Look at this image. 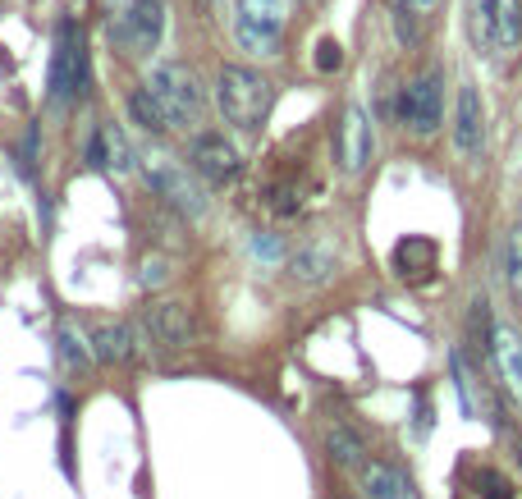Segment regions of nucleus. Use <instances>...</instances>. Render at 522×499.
Instances as JSON below:
<instances>
[{
	"label": "nucleus",
	"mask_w": 522,
	"mask_h": 499,
	"mask_svg": "<svg viewBox=\"0 0 522 499\" xmlns=\"http://www.w3.org/2000/svg\"><path fill=\"white\" fill-rule=\"evenodd\" d=\"M294 5H298V0H234V10L257 14V19H271V23H284V28H289Z\"/></svg>",
	"instance_id": "obj_23"
},
{
	"label": "nucleus",
	"mask_w": 522,
	"mask_h": 499,
	"mask_svg": "<svg viewBox=\"0 0 522 499\" xmlns=\"http://www.w3.org/2000/svg\"><path fill=\"white\" fill-rule=\"evenodd\" d=\"M271 83L248 65H220L216 74V106H220V120L234 124L239 133H257L271 115Z\"/></svg>",
	"instance_id": "obj_1"
},
{
	"label": "nucleus",
	"mask_w": 522,
	"mask_h": 499,
	"mask_svg": "<svg viewBox=\"0 0 522 499\" xmlns=\"http://www.w3.org/2000/svg\"><path fill=\"white\" fill-rule=\"evenodd\" d=\"M413 5H431V0H413Z\"/></svg>",
	"instance_id": "obj_30"
},
{
	"label": "nucleus",
	"mask_w": 522,
	"mask_h": 499,
	"mask_svg": "<svg viewBox=\"0 0 522 499\" xmlns=\"http://www.w3.org/2000/svg\"><path fill=\"white\" fill-rule=\"evenodd\" d=\"M490 362H495V371H500L504 390L522 403V339L513 335V330L495 326V335H490Z\"/></svg>",
	"instance_id": "obj_11"
},
{
	"label": "nucleus",
	"mask_w": 522,
	"mask_h": 499,
	"mask_svg": "<svg viewBox=\"0 0 522 499\" xmlns=\"http://www.w3.org/2000/svg\"><path fill=\"white\" fill-rule=\"evenodd\" d=\"M165 280V266L161 261H147V271H142V284H161Z\"/></svg>",
	"instance_id": "obj_28"
},
{
	"label": "nucleus",
	"mask_w": 522,
	"mask_h": 499,
	"mask_svg": "<svg viewBox=\"0 0 522 499\" xmlns=\"http://www.w3.org/2000/svg\"><path fill=\"white\" fill-rule=\"evenodd\" d=\"M435 243L431 239H417V234H408V239L394 248V271L403 275V280H426V275L435 271Z\"/></svg>",
	"instance_id": "obj_15"
},
{
	"label": "nucleus",
	"mask_w": 522,
	"mask_h": 499,
	"mask_svg": "<svg viewBox=\"0 0 522 499\" xmlns=\"http://www.w3.org/2000/svg\"><path fill=\"white\" fill-rule=\"evenodd\" d=\"M147 184H152L156 197H165V202H170L174 211H184V216H202V211H207V197L193 184V174H188L184 165H174L170 156H156V161L147 165Z\"/></svg>",
	"instance_id": "obj_6"
},
{
	"label": "nucleus",
	"mask_w": 522,
	"mask_h": 499,
	"mask_svg": "<svg viewBox=\"0 0 522 499\" xmlns=\"http://www.w3.org/2000/svg\"><path fill=\"white\" fill-rule=\"evenodd\" d=\"M316 69H321V74H335L339 65H344V46L335 42V37H321V42H316V60H312Z\"/></svg>",
	"instance_id": "obj_25"
},
{
	"label": "nucleus",
	"mask_w": 522,
	"mask_h": 499,
	"mask_svg": "<svg viewBox=\"0 0 522 499\" xmlns=\"http://www.w3.org/2000/svg\"><path fill=\"white\" fill-rule=\"evenodd\" d=\"M394 33H399V42H408V46H417V19H413V10H408V5H399V10H394Z\"/></svg>",
	"instance_id": "obj_26"
},
{
	"label": "nucleus",
	"mask_w": 522,
	"mask_h": 499,
	"mask_svg": "<svg viewBox=\"0 0 522 499\" xmlns=\"http://www.w3.org/2000/svg\"><path fill=\"white\" fill-rule=\"evenodd\" d=\"M87 156H92V165H101V170H133V147L129 138H124L115 124H101L97 133H92V142H87Z\"/></svg>",
	"instance_id": "obj_13"
},
{
	"label": "nucleus",
	"mask_w": 522,
	"mask_h": 499,
	"mask_svg": "<svg viewBox=\"0 0 522 499\" xmlns=\"http://www.w3.org/2000/svg\"><path fill=\"white\" fill-rule=\"evenodd\" d=\"M152 335L161 339L165 348H184L193 344V312L184 303H156L152 307Z\"/></svg>",
	"instance_id": "obj_14"
},
{
	"label": "nucleus",
	"mask_w": 522,
	"mask_h": 499,
	"mask_svg": "<svg viewBox=\"0 0 522 499\" xmlns=\"http://www.w3.org/2000/svg\"><path fill=\"white\" fill-rule=\"evenodd\" d=\"M481 481H486V499H509V481H504V477H495V472H486V477H481Z\"/></svg>",
	"instance_id": "obj_27"
},
{
	"label": "nucleus",
	"mask_w": 522,
	"mask_h": 499,
	"mask_svg": "<svg viewBox=\"0 0 522 499\" xmlns=\"http://www.w3.org/2000/svg\"><path fill=\"white\" fill-rule=\"evenodd\" d=\"M504 280H509L513 303L522 307V225L509 229V239H504Z\"/></svg>",
	"instance_id": "obj_22"
},
{
	"label": "nucleus",
	"mask_w": 522,
	"mask_h": 499,
	"mask_svg": "<svg viewBox=\"0 0 522 499\" xmlns=\"http://www.w3.org/2000/svg\"><path fill=\"white\" fill-rule=\"evenodd\" d=\"M147 87H152V97L161 101L170 129H193V124H202V115H207V87H202V78H197L184 60H156Z\"/></svg>",
	"instance_id": "obj_2"
},
{
	"label": "nucleus",
	"mask_w": 522,
	"mask_h": 499,
	"mask_svg": "<svg viewBox=\"0 0 522 499\" xmlns=\"http://www.w3.org/2000/svg\"><path fill=\"white\" fill-rule=\"evenodd\" d=\"M481 147H486V106H481L477 87L463 83L454 106V152L472 161V156H481Z\"/></svg>",
	"instance_id": "obj_7"
},
{
	"label": "nucleus",
	"mask_w": 522,
	"mask_h": 499,
	"mask_svg": "<svg viewBox=\"0 0 522 499\" xmlns=\"http://www.w3.org/2000/svg\"><path fill=\"white\" fill-rule=\"evenodd\" d=\"M522 46V0H495V55H518Z\"/></svg>",
	"instance_id": "obj_17"
},
{
	"label": "nucleus",
	"mask_w": 522,
	"mask_h": 499,
	"mask_svg": "<svg viewBox=\"0 0 522 499\" xmlns=\"http://www.w3.org/2000/svg\"><path fill=\"white\" fill-rule=\"evenodd\" d=\"M468 5V33L472 46L495 55V0H463Z\"/></svg>",
	"instance_id": "obj_20"
},
{
	"label": "nucleus",
	"mask_w": 522,
	"mask_h": 499,
	"mask_svg": "<svg viewBox=\"0 0 522 499\" xmlns=\"http://www.w3.org/2000/svg\"><path fill=\"white\" fill-rule=\"evenodd\" d=\"M229 28H234V42H239L248 55H280V46H284V23L257 19V14L234 10Z\"/></svg>",
	"instance_id": "obj_10"
},
{
	"label": "nucleus",
	"mask_w": 522,
	"mask_h": 499,
	"mask_svg": "<svg viewBox=\"0 0 522 499\" xmlns=\"http://www.w3.org/2000/svg\"><path fill=\"white\" fill-rule=\"evenodd\" d=\"M358 481H362V490H367V499H413L408 495V481H403L390 463H367V458H362Z\"/></svg>",
	"instance_id": "obj_16"
},
{
	"label": "nucleus",
	"mask_w": 522,
	"mask_h": 499,
	"mask_svg": "<svg viewBox=\"0 0 522 499\" xmlns=\"http://www.w3.org/2000/svg\"><path fill=\"white\" fill-rule=\"evenodd\" d=\"M83 74H87V46H83V33L74 23H60V37H55V55H51V101L65 106L83 87Z\"/></svg>",
	"instance_id": "obj_5"
},
{
	"label": "nucleus",
	"mask_w": 522,
	"mask_h": 499,
	"mask_svg": "<svg viewBox=\"0 0 522 499\" xmlns=\"http://www.w3.org/2000/svg\"><path fill=\"white\" fill-rule=\"evenodd\" d=\"M165 33V0H120L110 14V37L129 55H152Z\"/></svg>",
	"instance_id": "obj_3"
},
{
	"label": "nucleus",
	"mask_w": 522,
	"mask_h": 499,
	"mask_svg": "<svg viewBox=\"0 0 522 499\" xmlns=\"http://www.w3.org/2000/svg\"><path fill=\"white\" fill-rule=\"evenodd\" d=\"M193 170L211 184H229L239 179V152L225 133H197L193 138Z\"/></svg>",
	"instance_id": "obj_9"
},
{
	"label": "nucleus",
	"mask_w": 522,
	"mask_h": 499,
	"mask_svg": "<svg viewBox=\"0 0 522 499\" xmlns=\"http://www.w3.org/2000/svg\"><path fill=\"white\" fill-rule=\"evenodd\" d=\"M252 248H257L261 257H280V248H275V239H257V243H252Z\"/></svg>",
	"instance_id": "obj_29"
},
{
	"label": "nucleus",
	"mask_w": 522,
	"mask_h": 499,
	"mask_svg": "<svg viewBox=\"0 0 522 499\" xmlns=\"http://www.w3.org/2000/svg\"><path fill=\"white\" fill-rule=\"evenodd\" d=\"M326 454H330V463H339V467H358L362 458H367V445H362V435L353 431V426L335 422V426H326Z\"/></svg>",
	"instance_id": "obj_18"
},
{
	"label": "nucleus",
	"mask_w": 522,
	"mask_h": 499,
	"mask_svg": "<svg viewBox=\"0 0 522 499\" xmlns=\"http://www.w3.org/2000/svg\"><path fill=\"white\" fill-rule=\"evenodd\" d=\"M399 120H403V129L417 133V138H431V133L445 124V87H440V74H422L403 87Z\"/></svg>",
	"instance_id": "obj_4"
},
{
	"label": "nucleus",
	"mask_w": 522,
	"mask_h": 499,
	"mask_svg": "<svg viewBox=\"0 0 522 499\" xmlns=\"http://www.w3.org/2000/svg\"><path fill=\"white\" fill-rule=\"evenodd\" d=\"M92 353H97L101 362H129L133 358V335H129V326H120V321H115V326H97L92 330Z\"/></svg>",
	"instance_id": "obj_19"
},
{
	"label": "nucleus",
	"mask_w": 522,
	"mask_h": 499,
	"mask_svg": "<svg viewBox=\"0 0 522 499\" xmlns=\"http://www.w3.org/2000/svg\"><path fill=\"white\" fill-rule=\"evenodd\" d=\"M335 161L344 174H362L371 161V120L362 106H348L339 120V138H335Z\"/></svg>",
	"instance_id": "obj_8"
},
{
	"label": "nucleus",
	"mask_w": 522,
	"mask_h": 499,
	"mask_svg": "<svg viewBox=\"0 0 522 499\" xmlns=\"http://www.w3.org/2000/svg\"><path fill=\"white\" fill-rule=\"evenodd\" d=\"M60 358H65L69 371H83L87 367V344L74 335V330H60Z\"/></svg>",
	"instance_id": "obj_24"
},
{
	"label": "nucleus",
	"mask_w": 522,
	"mask_h": 499,
	"mask_svg": "<svg viewBox=\"0 0 522 499\" xmlns=\"http://www.w3.org/2000/svg\"><path fill=\"white\" fill-rule=\"evenodd\" d=\"M129 115H133V120H138L147 133H165V129H170V120H165L161 101L152 97V87H147V83H142L138 92H129Z\"/></svg>",
	"instance_id": "obj_21"
},
{
	"label": "nucleus",
	"mask_w": 522,
	"mask_h": 499,
	"mask_svg": "<svg viewBox=\"0 0 522 499\" xmlns=\"http://www.w3.org/2000/svg\"><path fill=\"white\" fill-rule=\"evenodd\" d=\"M335 271H339V252L330 248V243H307V248H298L294 261H289V275H294L298 284H326Z\"/></svg>",
	"instance_id": "obj_12"
}]
</instances>
